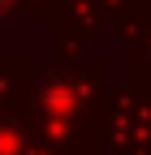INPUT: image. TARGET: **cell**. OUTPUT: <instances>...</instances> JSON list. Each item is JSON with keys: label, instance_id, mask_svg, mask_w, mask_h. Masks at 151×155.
Returning <instances> with one entry per match:
<instances>
[{"label": "cell", "instance_id": "6da1fadb", "mask_svg": "<svg viewBox=\"0 0 151 155\" xmlns=\"http://www.w3.org/2000/svg\"><path fill=\"white\" fill-rule=\"evenodd\" d=\"M0 5H9V0H0Z\"/></svg>", "mask_w": 151, "mask_h": 155}]
</instances>
